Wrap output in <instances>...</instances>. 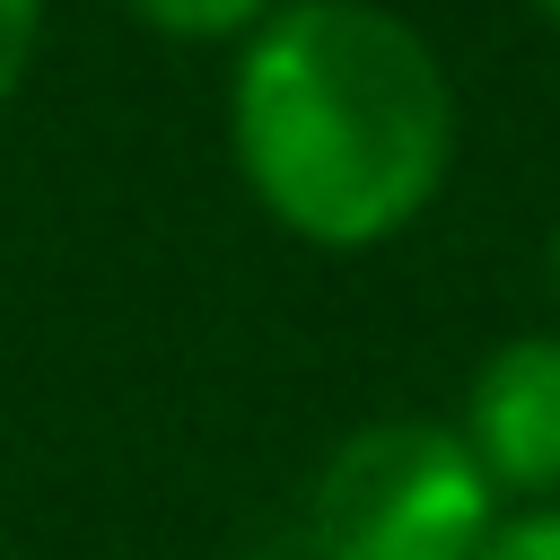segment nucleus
Wrapping results in <instances>:
<instances>
[{"label":"nucleus","instance_id":"nucleus-3","mask_svg":"<svg viewBox=\"0 0 560 560\" xmlns=\"http://www.w3.org/2000/svg\"><path fill=\"white\" fill-rule=\"evenodd\" d=\"M455 438L499 499L560 508V332L499 341L464 385Z\"/></svg>","mask_w":560,"mask_h":560},{"label":"nucleus","instance_id":"nucleus-2","mask_svg":"<svg viewBox=\"0 0 560 560\" xmlns=\"http://www.w3.org/2000/svg\"><path fill=\"white\" fill-rule=\"evenodd\" d=\"M499 490L464 455L455 420H368L306 481L315 560H481Z\"/></svg>","mask_w":560,"mask_h":560},{"label":"nucleus","instance_id":"nucleus-6","mask_svg":"<svg viewBox=\"0 0 560 560\" xmlns=\"http://www.w3.org/2000/svg\"><path fill=\"white\" fill-rule=\"evenodd\" d=\"M35 35H44V0H0V105L18 96V79L35 61Z\"/></svg>","mask_w":560,"mask_h":560},{"label":"nucleus","instance_id":"nucleus-5","mask_svg":"<svg viewBox=\"0 0 560 560\" xmlns=\"http://www.w3.org/2000/svg\"><path fill=\"white\" fill-rule=\"evenodd\" d=\"M481 560H560V508H516V516H499V534H490Z\"/></svg>","mask_w":560,"mask_h":560},{"label":"nucleus","instance_id":"nucleus-8","mask_svg":"<svg viewBox=\"0 0 560 560\" xmlns=\"http://www.w3.org/2000/svg\"><path fill=\"white\" fill-rule=\"evenodd\" d=\"M534 9H542V18H560V0H534Z\"/></svg>","mask_w":560,"mask_h":560},{"label":"nucleus","instance_id":"nucleus-1","mask_svg":"<svg viewBox=\"0 0 560 560\" xmlns=\"http://www.w3.org/2000/svg\"><path fill=\"white\" fill-rule=\"evenodd\" d=\"M228 140L271 228L368 254L446 192L455 88L438 44L385 0H289L236 52Z\"/></svg>","mask_w":560,"mask_h":560},{"label":"nucleus","instance_id":"nucleus-7","mask_svg":"<svg viewBox=\"0 0 560 560\" xmlns=\"http://www.w3.org/2000/svg\"><path fill=\"white\" fill-rule=\"evenodd\" d=\"M542 271H551V289H560V228H551V245H542Z\"/></svg>","mask_w":560,"mask_h":560},{"label":"nucleus","instance_id":"nucleus-4","mask_svg":"<svg viewBox=\"0 0 560 560\" xmlns=\"http://www.w3.org/2000/svg\"><path fill=\"white\" fill-rule=\"evenodd\" d=\"M149 35H175V44H254L289 0H122Z\"/></svg>","mask_w":560,"mask_h":560}]
</instances>
